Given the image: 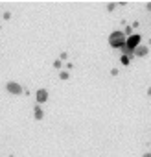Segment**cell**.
Instances as JSON below:
<instances>
[{
  "mask_svg": "<svg viewBox=\"0 0 151 157\" xmlns=\"http://www.w3.org/2000/svg\"><path fill=\"white\" fill-rule=\"evenodd\" d=\"M142 157H151V153H144V155H142Z\"/></svg>",
  "mask_w": 151,
  "mask_h": 157,
  "instance_id": "5bb4252c",
  "label": "cell"
},
{
  "mask_svg": "<svg viewBox=\"0 0 151 157\" xmlns=\"http://www.w3.org/2000/svg\"><path fill=\"white\" fill-rule=\"evenodd\" d=\"M33 117H35V120H43V118H44V111L41 109V105H35V107H33Z\"/></svg>",
  "mask_w": 151,
  "mask_h": 157,
  "instance_id": "8992f818",
  "label": "cell"
},
{
  "mask_svg": "<svg viewBox=\"0 0 151 157\" xmlns=\"http://www.w3.org/2000/svg\"><path fill=\"white\" fill-rule=\"evenodd\" d=\"M35 102H37V105L48 102V89H37V92H35Z\"/></svg>",
  "mask_w": 151,
  "mask_h": 157,
  "instance_id": "277c9868",
  "label": "cell"
},
{
  "mask_svg": "<svg viewBox=\"0 0 151 157\" xmlns=\"http://www.w3.org/2000/svg\"><path fill=\"white\" fill-rule=\"evenodd\" d=\"M6 91L9 94H22L24 89L20 83H17V81H8V83H6Z\"/></svg>",
  "mask_w": 151,
  "mask_h": 157,
  "instance_id": "3957f363",
  "label": "cell"
},
{
  "mask_svg": "<svg viewBox=\"0 0 151 157\" xmlns=\"http://www.w3.org/2000/svg\"><path fill=\"white\" fill-rule=\"evenodd\" d=\"M125 39H127V37L123 35L122 30H116V32H113L111 35H109V44H111V48L120 50V48L125 46Z\"/></svg>",
  "mask_w": 151,
  "mask_h": 157,
  "instance_id": "6da1fadb",
  "label": "cell"
},
{
  "mask_svg": "<svg viewBox=\"0 0 151 157\" xmlns=\"http://www.w3.org/2000/svg\"><path fill=\"white\" fill-rule=\"evenodd\" d=\"M2 17H4V20H9V19H11V13H9V11H6Z\"/></svg>",
  "mask_w": 151,
  "mask_h": 157,
  "instance_id": "8fae6325",
  "label": "cell"
},
{
  "mask_svg": "<svg viewBox=\"0 0 151 157\" xmlns=\"http://www.w3.org/2000/svg\"><path fill=\"white\" fill-rule=\"evenodd\" d=\"M116 8H118V4H114V2H111V4H107V11H114Z\"/></svg>",
  "mask_w": 151,
  "mask_h": 157,
  "instance_id": "ba28073f",
  "label": "cell"
},
{
  "mask_svg": "<svg viewBox=\"0 0 151 157\" xmlns=\"http://www.w3.org/2000/svg\"><path fill=\"white\" fill-rule=\"evenodd\" d=\"M0 30H2V26H0Z\"/></svg>",
  "mask_w": 151,
  "mask_h": 157,
  "instance_id": "9a60e30c",
  "label": "cell"
},
{
  "mask_svg": "<svg viewBox=\"0 0 151 157\" xmlns=\"http://www.w3.org/2000/svg\"><path fill=\"white\" fill-rule=\"evenodd\" d=\"M59 78L65 81V80H68V78H70V74H68L66 70H61V72H59Z\"/></svg>",
  "mask_w": 151,
  "mask_h": 157,
  "instance_id": "52a82bcc",
  "label": "cell"
},
{
  "mask_svg": "<svg viewBox=\"0 0 151 157\" xmlns=\"http://www.w3.org/2000/svg\"><path fill=\"white\" fill-rule=\"evenodd\" d=\"M140 43H142V35H140V33H131V35L125 39V46H123V48H125L127 54H133V50H135Z\"/></svg>",
  "mask_w": 151,
  "mask_h": 157,
  "instance_id": "7a4b0ae2",
  "label": "cell"
},
{
  "mask_svg": "<svg viewBox=\"0 0 151 157\" xmlns=\"http://www.w3.org/2000/svg\"><path fill=\"white\" fill-rule=\"evenodd\" d=\"M111 76H118V69H113L111 70Z\"/></svg>",
  "mask_w": 151,
  "mask_h": 157,
  "instance_id": "4fadbf2b",
  "label": "cell"
},
{
  "mask_svg": "<svg viewBox=\"0 0 151 157\" xmlns=\"http://www.w3.org/2000/svg\"><path fill=\"white\" fill-rule=\"evenodd\" d=\"M66 57H68V54H66V52H63V54H61V56H59V59H61V61H65Z\"/></svg>",
  "mask_w": 151,
  "mask_h": 157,
  "instance_id": "7c38bea8",
  "label": "cell"
},
{
  "mask_svg": "<svg viewBox=\"0 0 151 157\" xmlns=\"http://www.w3.org/2000/svg\"><path fill=\"white\" fill-rule=\"evenodd\" d=\"M120 61H122V65H125V67H127V65H129V56H122Z\"/></svg>",
  "mask_w": 151,
  "mask_h": 157,
  "instance_id": "30bf717a",
  "label": "cell"
},
{
  "mask_svg": "<svg viewBox=\"0 0 151 157\" xmlns=\"http://www.w3.org/2000/svg\"><path fill=\"white\" fill-rule=\"evenodd\" d=\"M61 67H63V61H61V59H56V61H53V69H61Z\"/></svg>",
  "mask_w": 151,
  "mask_h": 157,
  "instance_id": "9c48e42d",
  "label": "cell"
},
{
  "mask_svg": "<svg viewBox=\"0 0 151 157\" xmlns=\"http://www.w3.org/2000/svg\"><path fill=\"white\" fill-rule=\"evenodd\" d=\"M133 54H135L136 57H147V54H149V48H147L146 44H138V46H136V48L133 50Z\"/></svg>",
  "mask_w": 151,
  "mask_h": 157,
  "instance_id": "5b68a950",
  "label": "cell"
}]
</instances>
